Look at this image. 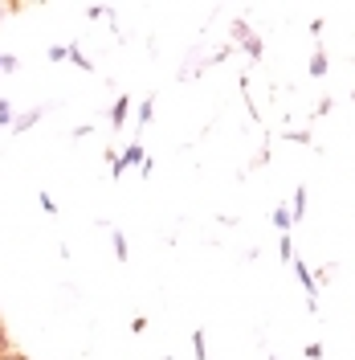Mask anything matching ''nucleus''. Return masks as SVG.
<instances>
[{"label": "nucleus", "mask_w": 355, "mask_h": 360, "mask_svg": "<svg viewBox=\"0 0 355 360\" xmlns=\"http://www.w3.org/2000/svg\"><path fill=\"white\" fill-rule=\"evenodd\" d=\"M131 164H143V148H139V143H131V148H127L123 156H114V160H111V172L119 176V172H127Z\"/></svg>", "instance_id": "obj_1"}, {"label": "nucleus", "mask_w": 355, "mask_h": 360, "mask_svg": "<svg viewBox=\"0 0 355 360\" xmlns=\"http://www.w3.org/2000/svg\"><path fill=\"white\" fill-rule=\"evenodd\" d=\"M274 225H278V233H290V229H294V217H290L286 205H278V209H274Z\"/></svg>", "instance_id": "obj_2"}, {"label": "nucleus", "mask_w": 355, "mask_h": 360, "mask_svg": "<svg viewBox=\"0 0 355 360\" xmlns=\"http://www.w3.org/2000/svg\"><path fill=\"white\" fill-rule=\"evenodd\" d=\"M127 107H131V98H127V94H119V103L111 107V123H114V127H123V119H127Z\"/></svg>", "instance_id": "obj_3"}, {"label": "nucleus", "mask_w": 355, "mask_h": 360, "mask_svg": "<svg viewBox=\"0 0 355 360\" xmlns=\"http://www.w3.org/2000/svg\"><path fill=\"white\" fill-rule=\"evenodd\" d=\"M290 217H294V221L307 217V188H294V209H290Z\"/></svg>", "instance_id": "obj_4"}, {"label": "nucleus", "mask_w": 355, "mask_h": 360, "mask_svg": "<svg viewBox=\"0 0 355 360\" xmlns=\"http://www.w3.org/2000/svg\"><path fill=\"white\" fill-rule=\"evenodd\" d=\"M311 74H314V78H323V74H327V53H323V45L314 49V58H311Z\"/></svg>", "instance_id": "obj_5"}, {"label": "nucleus", "mask_w": 355, "mask_h": 360, "mask_svg": "<svg viewBox=\"0 0 355 360\" xmlns=\"http://www.w3.org/2000/svg\"><path fill=\"white\" fill-rule=\"evenodd\" d=\"M41 107H33V111H25L21 119H17V131H29V127H33V123H37V119H41Z\"/></svg>", "instance_id": "obj_6"}, {"label": "nucleus", "mask_w": 355, "mask_h": 360, "mask_svg": "<svg viewBox=\"0 0 355 360\" xmlns=\"http://www.w3.org/2000/svg\"><path fill=\"white\" fill-rule=\"evenodd\" d=\"M111 246H114V254H119V262H127V238H123L119 229L111 233Z\"/></svg>", "instance_id": "obj_7"}, {"label": "nucleus", "mask_w": 355, "mask_h": 360, "mask_svg": "<svg viewBox=\"0 0 355 360\" xmlns=\"http://www.w3.org/2000/svg\"><path fill=\"white\" fill-rule=\"evenodd\" d=\"M229 29H233V41H249V37H253V33H249V25H245V21H233V25H229Z\"/></svg>", "instance_id": "obj_8"}, {"label": "nucleus", "mask_w": 355, "mask_h": 360, "mask_svg": "<svg viewBox=\"0 0 355 360\" xmlns=\"http://www.w3.org/2000/svg\"><path fill=\"white\" fill-rule=\"evenodd\" d=\"M278 254H282V262H294V246H290V233L278 238Z\"/></svg>", "instance_id": "obj_9"}, {"label": "nucleus", "mask_w": 355, "mask_h": 360, "mask_svg": "<svg viewBox=\"0 0 355 360\" xmlns=\"http://www.w3.org/2000/svg\"><path fill=\"white\" fill-rule=\"evenodd\" d=\"M66 58H74V66H78V70H90L86 53H82V49H78V45H69V53H66Z\"/></svg>", "instance_id": "obj_10"}, {"label": "nucleus", "mask_w": 355, "mask_h": 360, "mask_svg": "<svg viewBox=\"0 0 355 360\" xmlns=\"http://www.w3.org/2000/svg\"><path fill=\"white\" fill-rule=\"evenodd\" d=\"M192 348H196V360H208V348H204V332H192Z\"/></svg>", "instance_id": "obj_11"}, {"label": "nucleus", "mask_w": 355, "mask_h": 360, "mask_svg": "<svg viewBox=\"0 0 355 360\" xmlns=\"http://www.w3.org/2000/svg\"><path fill=\"white\" fill-rule=\"evenodd\" d=\"M152 111H156V103L143 98V103H139V123H152Z\"/></svg>", "instance_id": "obj_12"}, {"label": "nucleus", "mask_w": 355, "mask_h": 360, "mask_svg": "<svg viewBox=\"0 0 355 360\" xmlns=\"http://www.w3.org/2000/svg\"><path fill=\"white\" fill-rule=\"evenodd\" d=\"M262 49H266L262 37H249V41H245V53H249V58H262Z\"/></svg>", "instance_id": "obj_13"}, {"label": "nucleus", "mask_w": 355, "mask_h": 360, "mask_svg": "<svg viewBox=\"0 0 355 360\" xmlns=\"http://www.w3.org/2000/svg\"><path fill=\"white\" fill-rule=\"evenodd\" d=\"M8 70H17V58L13 53H0V74H8Z\"/></svg>", "instance_id": "obj_14"}, {"label": "nucleus", "mask_w": 355, "mask_h": 360, "mask_svg": "<svg viewBox=\"0 0 355 360\" xmlns=\"http://www.w3.org/2000/svg\"><path fill=\"white\" fill-rule=\"evenodd\" d=\"M307 360H323V344H319V340L307 344Z\"/></svg>", "instance_id": "obj_15"}, {"label": "nucleus", "mask_w": 355, "mask_h": 360, "mask_svg": "<svg viewBox=\"0 0 355 360\" xmlns=\"http://www.w3.org/2000/svg\"><path fill=\"white\" fill-rule=\"evenodd\" d=\"M286 139H294V143H311V135L307 131H286Z\"/></svg>", "instance_id": "obj_16"}, {"label": "nucleus", "mask_w": 355, "mask_h": 360, "mask_svg": "<svg viewBox=\"0 0 355 360\" xmlns=\"http://www.w3.org/2000/svg\"><path fill=\"white\" fill-rule=\"evenodd\" d=\"M269 360H274V356H269Z\"/></svg>", "instance_id": "obj_17"}]
</instances>
